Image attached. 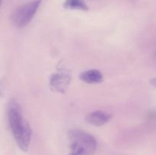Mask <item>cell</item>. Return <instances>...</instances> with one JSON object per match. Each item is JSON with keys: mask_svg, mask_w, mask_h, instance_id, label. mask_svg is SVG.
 Instances as JSON below:
<instances>
[{"mask_svg": "<svg viewBox=\"0 0 156 155\" xmlns=\"http://www.w3.org/2000/svg\"><path fill=\"white\" fill-rule=\"evenodd\" d=\"M8 122L18 147L27 151L30 143L32 130L22 115L21 106L15 100H11L6 107Z\"/></svg>", "mask_w": 156, "mask_h": 155, "instance_id": "obj_1", "label": "cell"}, {"mask_svg": "<svg viewBox=\"0 0 156 155\" xmlns=\"http://www.w3.org/2000/svg\"><path fill=\"white\" fill-rule=\"evenodd\" d=\"M63 8L66 9L81 11H88L89 9L84 0H65Z\"/></svg>", "mask_w": 156, "mask_h": 155, "instance_id": "obj_7", "label": "cell"}, {"mask_svg": "<svg viewBox=\"0 0 156 155\" xmlns=\"http://www.w3.org/2000/svg\"><path fill=\"white\" fill-rule=\"evenodd\" d=\"M150 84L152 85V86L155 87L156 88V78H153L150 80Z\"/></svg>", "mask_w": 156, "mask_h": 155, "instance_id": "obj_8", "label": "cell"}, {"mask_svg": "<svg viewBox=\"0 0 156 155\" xmlns=\"http://www.w3.org/2000/svg\"><path fill=\"white\" fill-rule=\"evenodd\" d=\"M79 78L87 84H99L103 81L104 76L99 70L90 69L83 71L79 75Z\"/></svg>", "mask_w": 156, "mask_h": 155, "instance_id": "obj_6", "label": "cell"}, {"mask_svg": "<svg viewBox=\"0 0 156 155\" xmlns=\"http://www.w3.org/2000/svg\"><path fill=\"white\" fill-rule=\"evenodd\" d=\"M112 118L111 114L105 111H94L88 114L85 117V121L90 125L94 126H101L106 124Z\"/></svg>", "mask_w": 156, "mask_h": 155, "instance_id": "obj_5", "label": "cell"}, {"mask_svg": "<svg viewBox=\"0 0 156 155\" xmlns=\"http://www.w3.org/2000/svg\"><path fill=\"white\" fill-rule=\"evenodd\" d=\"M69 155H76V153H73V152H71V153H70V154Z\"/></svg>", "mask_w": 156, "mask_h": 155, "instance_id": "obj_10", "label": "cell"}, {"mask_svg": "<svg viewBox=\"0 0 156 155\" xmlns=\"http://www.w3.org/2000/svg\"><path fill=\"white\" fill-rule=\"evenodd\" d=\"M71 77L65 71L55 73L51 76L50 80V86L52 91L59 93H64L69 84Z\"/></svg>", "mask_w": 156, "mask_h": 155, "instance_id": "obj_4", "label": "cell"}, {"mask_svg": "<svg viewBox=\"0 0 156 155\" xmlns=\"http://www.w3.org/2000/svg\"><path fill=\"white\" fill-rule=\"evenodd\" d=\"M41 0H34L18 7L12 15V21L16 27H26L37 12Z\"/></svg>", "mask_w": 156, "mask_h": 155, "instance_id": "obj_3", "label": "cell"}, {"mask_svg": "<svg viewBox=\"0 0 156 155\" xmlns=\"http://www.w3.org/2000/svg\"><path fill=\"white\" fill-rule=\"evenodd\" d=\"M2 4V0H0V7H1Z\"/></svg>", "mask_w": 156, "mask_h": 155, "instance_id": "obj_9", "label": "cell"}, {"mask_svg": "<svg viewBox=\"0 0 156 155\" xmlns=\"http://www.w3.org/2000/svg\"><path fill=\"white\" fill-rule=\"evenodd\" d=\"M72 152L76 155H92L97 149V140L81 129H72L69 133Z\"/></svg>", "mask_w": 156, "mask_h": 155, "instance_id": "obj_2", "label": "cell"}]
</instances>
